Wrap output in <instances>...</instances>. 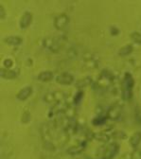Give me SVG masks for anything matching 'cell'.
Segmentation results:
<instances>
[{"mask_svg": "<svg viewBox=\"0 0 141 159\" xmlns=\"http://www.w3.org/2000/svg\"><path fill=\"white\" fill-rule=\"evenodd\" d=\"M84 98V90H78L76 92V94L74 95V97H73V104L75 106L80 105V103H82Z\"/></svg>", "mask_w": 141, "mask_h": 159, "instance_id": "20", "label": "cell"}, {"mask_svg": "<svg viewBox=\"0 0 141 159\" xmlns=\"http://www.w3.org/2000/svg\"><path fill=\"white\" fill-rule=\"evenodd\" d=\"M109 31H110V34H111V35H113V36H116V35H118V34H119V29H118V28H116V26H112V27H110Z\"/></svg>", "mask_w": 141, "mask_h": 159, "instance_id": "26", "label": "cell"}, {"mask_svg": "<svg viewBox=\"0 0 141 159\" xmlns=\"http://www.w3.org/2000/svg\"><path fill=\"white\" fill-rule=\"evenodd\" d=\"M64 101H66V94L62 90L50 91V92H48L44 96V102L51 105L60 102H64Z\"/></svg>", "mask_w": 141, "mask_h": 159, "instance_id": "3", "label": "cell"}, {"mask_svg": "<svg viewBox=\"0 0 141 159\" xmlns=\"http://www.w3.org/2000/svg\"><path fill=\"white\" fill-rule=\"evenodd\" d=\"M123 114V106L119 102H115L107 110V116L110 120H118Z\"/></svg>", "mask_w": 141, "mask_h": 159, "instance_id": "7", "label": "cell"}, {"mask_svg": "<svg viewBox=\"0 0 141 159\" xmlns=\"http://www.w3.org/2000/svg\"><path fill=\"white\" fill-rule=\"evenodd\" d=\"M33 93V87L31 85H27V86H24L23 88H21L17 95H16V99L19 102H26L27 99L32 95Z\"/></svg>", "mask_w": 141, "mask_h": 159, "instance_id": "11", "label": "cell"}, {"mask_svg": "<svg viewBox=\"0 0 141 159\" xmlns=\"http://www.w3.org/2000/svg\"><path fill=\"white\" fill-rule=\"evenodd\" d=\"M7 16V11H6V9L4 7V5L2 3H0V19L1 20H4Z\"/></svg>", "mask_w": 141, "mask_h": 159, "instance_id": "25", "label": "cell"}, {"mask_svg": "<svg viewBox=\"0 0 141 159\" xmlns=\"http://www.w3.org/2000/svg\"><path fill=\"white\" fill-rule=\"evenodd\" d=\"M33 21V13L30 11H25L19 19V28L21 30H27L30 27Z\"/></svg>", "mask_w": 141, "mask_h": 159, "instance_id": "9", "label": "cell"}, {"mask_svg": "<svg viewBox=\"0 0 141 159\" xmlns=\"http://www.w3.org/2000/svg\"><path fill=\"white\" fill-rule=\"evenodd\" d=\"M134 49V48L133 44H126L117 50V55L119 57H127L133 53Z\"/></svg>", "mask_w": 141, "mask_h": 159, "instance_id": "18", "label": "cell"}, {"mask_svg": "<svg viewBox=\"0 0 141 159\" xmlns=\"http://www.w3.org/2000/svg\"><path fill=\"white\" fill-rule=\"evenodd\" d=\"M94 139L98 142L102 143H108L111 139V135H109L108 134L104 133V132H100V133H96L94 134Z\"/></svg>", "mask_w": 141, "mask_h": 159, "instance_id": "19", "label": "cell"}, {"mask_svg": "<svg viewBox=\"0 0 141 159\" xmlns=\"http://www.w3.org/2000/svg\"><path fill=\"white\" fill-rule=\"evenodd\" d=\"M83 66L89 70H93L99 66V58L94 53H87L83 58Z\"/></svg>", "mask_w": 141, "mask_h": 159, "instance_id": "6", "label": "cell"}, {"mask_svg": "<svg viewBox=\"0 0 141 159\" xmlns=\"http://www.w3.org/2000/svg\"><path fill=\"white\" fill-rule=\"evenodd\" d=\"M55 81L57 84L61 85H71L75 82V77L70 72L65 71V72L60 73L58 76H56Z\"/></svg>", "mask_w": 141, "mask_h": 159, "instance_id": "8", "label": "cell"}, {"mask_svg": "<svg viewBox=\"0 0 141 159\" xmlns=\"http://www.w3.org/2000/svg\"><path fill=\"white\" fill-rule=\"evenodd\" d=\"M132 41L136 45H141V32L140 31H133L130 35Z\"/></svg>", "mask_w": 141, "mask_h": 159, "instance_id": "21", "label": "cell"}, {"mask_svg": "<svg viewBox=\"0 0 141 159\" xmlns=\"http://www.w3.org/2000/svg\"><path fill=\"white\" fill-rule=\"evenodd\" d=\"M130 146L133 150H137L140 143H141V132H135L130 137Z\"/></svg>", "mask_w": 141, "mask_h": 159, "instance_id": "17", "label": "cell"}, {"mask_svg": "<svg viewBox=\"0 0 141 159\" xmlns=\"http://www.w3.org/2000/svg\"><path fill=\"white\" fill-rule=\"evenodd\" d=\"M112 136L115 139H125L127 137V134L123 131H116L112 134Z\"/></svg>", "mask_w": 141, "mask_h": 159, "instance_id": "24", "label": "cell"}, {"mask_svg": "<svg viewBox=\"0 0 141 159\" xmlns=\"http://www.w3.org/2000/svg\"><path fill=\"white\" fill-rule=\"evenodd\" d=\"M108 119L109 118L107 116V110H106V111L99 112L98 114H97V116L93 118L92 123L94 126H102L107 122Z\"/></svg>", "mask_w": 141, "mask_h": 159, "instance_id": "13", "label": "cell"}, {"mask_svg": "<svg viewBox=\"0 0 141 159\" xmlns=\"http://www.w3.org/2000/svg\"><path fill=\"white\" fill-rule=\"evenodd\" d=\"M19 73H20L19 69H13V68L7 69L2 67L1 71H0V76L4 80H15L18 78Z\"/></svg>", "mask_w": 141, "mask_h": 159, "instance_id": "12", "label": "cell"}, {"mask_svg": "<svg viewBox=\"0 0 141 159\" xmlns=\"http://www.w3.org/2000/svg\"><path fill=\"white\" fill-rule=\"evenodd\" d=\"M87 142L86 140H80L79 143H77L76 145L70 146L67 150H66V153L68 155L71 156H76L79 155L80 153H83V152L86 149L87 147Z\"/></svg>", "mask_w": 141, "mask_h": 159, "instance_id": "10", "label": "cell"}, {"mask_svg": "<svg viewBox=\"0 0 141 159\" xmlns=\"http://www.w3.org/2000/svg\"><path fill=\"white\" fill-rule=\"evenodd\" d=\"M54 78V73L50 70H44L41 71L37 75V80L42 83H48L52 81Z\"/></svg>", "mask_w": 141, "mask_h": 159, "instance_id": "16", "label": "cell"}, {"mask_svg": "<svg viewBox=\"0 0 141 159\" xmlns=\"http://www.w3.org/2000/svg\"><path fill=\"white\" fill-rule=\"evenodd\" d=\"M134 78L130 72H125L121 81V97L124 102H131L134 95Z\"/></svg>", "mask_w": 141, "mask_h": 159, "instance_id": "2", "label": "cell"}, {"mask_svg": "<svg viewBox=\"0 0 141 159\" xmlns=\"http://www.w3.org/2000/svg\"><path fill=\"white\" fill-rule=\"evenodd\" d=\"M132 159H141V152L138 150H134L132 155Z\"/></svg>", "mask_w": 141, "mask_h": 159, "instance_id": "27", "label": "cell"}, {"mask_svg": "<svg viewBox=\"0 0 141 159\" xmlns=\"http://www.w3.org/2000/svg\"><path fill=\"white\" fill-rule=\"evenodd\" d=\"M93 84H94V81H93L92 77L86 76L84 78H82V79L78 80V81H76L75 87L78 88L79 90H84V88H85L89 85H93Z\"/></svg>", "mask_w": 141, "mask_h": 159, "instance_id": "14", "label": "cell"}, {"mask_svg": "<svg viewBox=\"0 0 141 159\" xmlns=\"http://www.w3.org/2000/svg\"><path fill=\"white\" fill-rule=\"evenodd\" d=\"M119 145L117 142H111L107 146L104 147V149L102 152V156L99 158L100 159H114L118 152H119Z\"/></svg>", "mask_w": 141, "mask_h": 159, "instance_id": "5", "label": "cell"}, {"mask_svg": "<svg viewBox=\"0 0 141 159\" xmlns=\"http://www.w3.org/2000/svg\"><path fill=\"white\" fill-rule=\"evenodd\" d=\"M88 159H94V158H88ZM97 159H100V158H97Z\"/></svg>", "mask_w": 141, "mask_h": 159, "instance_id": "28", "label": "cell"}, {"mask_svg": "<svg viewBox=\"0 0 141 159\" xmlns=\"http://www.w3.org/2000/svg\"><path fill=\"white\" fill-rule=\"evenodd\" d=\"M69 21H70L69 15L66 12H61L54 17V20H53L54 28L60 32H63L67 28Z\"/></svg>", "mask_w": 141, "mask_h": 159, "instance_id": "4", "label": "cell"}, {"mask_svg": "<svg viewBox=\"0 0 141 159\" xmlns=\"http://www.w3.org/2000/svg\"><path fill=\"white\" fill-rule=\"evenodd\" d=\"M78 53H79V51H78L77 48H75L73 46L70 47L69 48H67V50H66V56H67L68 59H71V60L77 58Z\"/></svg>", "mask_w": 141, "mask_h": 159, "instance_id": "22", "label": "cell"}, {"mask_svg": "<svg viewBox=\"0 0 141 159\" xmlns=\"http://www.w3.org/2000/svg\"><path fill=\"white\" fill-rule=\"evenodd\" d=\"M2 65H3V67H4V68L11 69V68H12V66H13V65H14V62H13V60L11 59V58H6V59L3 60Z\"/></svg>", "mask_w": 141, "mask_h": 159, "instance_id": "23", "label": "cell"}, {"mask_svg": "<svg viewBox=\"0 0 141 159\" xmlns=\"http://www.w3.org/2000/svg\"><path fill=\"white\" fill-rule=\"evenodd\" d=\"M66 41V36L61 32V34L46 37L43 40L42 46L45 50L50 53H58L61 50Z\"/></svg>", "mask_w": 141, "mask_h": 159, "instance_id": "1", "label": "cell"}, {"mask_svg": "<svg viewBox=\"0 0 141 159\" xmlns=\"http://www.w3.org/2000/svg\"><path fill=\"white\" fill-rule=\"evenodd\" d=\"M4 42L11 47H19L23 43V38L20 35H9L4 38Z\"/></svg>", "mask_w": 141, "mask_h": 159, "instance_id": "15", "label": "cell"}]
</instances>
